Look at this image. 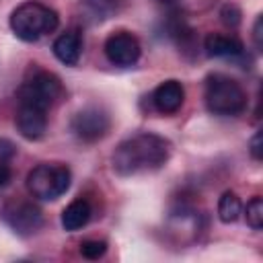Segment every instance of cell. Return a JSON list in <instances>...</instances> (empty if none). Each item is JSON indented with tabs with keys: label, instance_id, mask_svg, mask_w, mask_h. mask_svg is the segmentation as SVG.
<instances>
[{
	"label": "cell",
	"instance_id": "1",
	"mask_svg": "<svg viewBox=\"0 0 263 263\" xmlns=\"http://www.w3.org/2000/svg\"><path fill=\"white\" fill-rule=\"evenodd\" d=\"M171 156V144L156 134H136L123 140L113 156L111 166L121 177H132L140 173H152L166 164Z\"/></svg>",
	"mask_w": 263,
	"mask_h": 263
},
{
	"label": "cell",
	"instance_id": "2",
	"mask_svg": "<svg viewBox=\"0 0 263 263\" xmlns=\"http://www.w3.org/2000/svg\"><path fill=\"white\" fill-rule=\"evenodd\" d=\"M58 23H60L58 12L37 0H27L18 4L10 14L12 33L27 43L39 41L41 37L53 33L58 29Z\"/></svg>",
	"mask_w": 263,
	"mask_h": 263
},
{
	"label": "cell",
	"instance_id": "3",
	"mask_svg": "<svg viewBox=\"0 0 263 263\" xmlns=\"http://www.w3.org/2000/svg\"><path fill=\"white\" fill-rule=\"evenodd\" d=\"M205 107L212 115L234 117L247 109L245 88L226 74H210L205 78Z\"/></svg>",
	"mask_w": 263,
	"mask_h": 263
},
{
	"label": "cell",
	"instance_id": "4",
	"mask_svg": "<svg viewBox=\"0 0 263 263\" xmlns=\"http://www.w3.org/2000/svg\"><path fill=\"white\" fill-rule=\"evenodd\" d=\"M72 183V173L64 164L41 162L33 166L27 175V189L33 197L43 201H53L62 197Z\"/></svg>",
	"mask_w": 263,
	"mask_h": 263
},
{
	"label": "cell",
	"instance_id": "5",
	"mask_svg": "<svg viewBox=\"0 0 263 263\" xmlns=\"http://www.w3.org/2000/svg\"><path fill=\"white\" fill-rule=\"evenodd\" d=\"M62 97H64V86L60 78L45 70H39L31 78H27L16 92L18 103L33 105L43 111H49L53 105H58Z\"/></svg>",
	"mask_w": 263,
	"mask_h": 263
},
{
	"label": "cell",
	"instance_id": "6",
	"mask_svg": "<svg viewBox=\"0 0 263 263\" xmlns=\"http://www.w3.org/2000/svg\"><path fill=\"white\" fill-rule=\"evenodd\" d=\"M109 127H111L109 113L97 105H88V107L76 111L70 121L72 134L82 142H97V140L105 138Z\"/></svg>",
	"mask_w": 263,
	"mask_h": 263
},
{
	"label": "cell",
	"instance_id": "7",
	"mask_svg": "<svg viewBox=\"0 0 263 263\" xmlns=\"http://www.w3.org/2000/svg\"><path fill=\"white\" fill-rule=\"evenodd\" d=\"M2 220L6 222V226L18 234V236H31L35 234L41 224H43V214L41 210L33 203V201H25V199H18V201H10L2 208Z\"/></svg>",
	"mask_w": 263,
	"mask_h": 263
},
{
	"label": "cell",
	"instance_id": "8",
	"mask_svg": "<svg viewBox=\"0 0 263 263\" xmlns=\"http://www.w3.org/2000/svg\"><path fill=\"white\" fill-rule=\"evenodd\" d=\"M140 53H142V47L138 39L127 31L113 33L105 41V55L113 66H121V68L134 66L140 60Z\"/></svg>",
	"mask_w": 263,
	"mask_h": 263
},
{
	"label": "cell",
	"instance_id": "9",
	"mask_svg": "<svg viewBox=\"0 0 263 263\" xmlns=\"http://www.w3.org/2000/svg\"><path fill=\"white\" fill-rule=\"evenodd\" d=\"M14 123H16L18 134L25 140H41L47 132V111L33 107V105L18 103Z\"/></svg>",
	"mask_w": 263,
	"mask_h": 263
},
{
	"label": "cell",
	"instance_id": "10",
	"mask_svg": "<svg viewBox=\"0 0 263 263\" xmlns=\"http://www.w3.org/2000/svg\"><path fill=\"white\" fill-rule=\"evenodd\" d=\"M183 101H185V88L179 80H164L152 92L154 107L164 115L177 113L183 107Z\"/></svg>",
	"mask_w": 263,
	"mask_h": 263
},
{
	"label": "cell",
	"instance_id": "11",
	"mask_svg": "<svg viewBox=\"0 0 263 263\" xmlns=\"http://www.w3.org/2000/svg\"><path fill=\"white\" fill-rule=\"evenodd\" d=\"M203 49L210 58H240V55H245V45L234 35L210 33L203 41Z\"/></svg>",
	"mask_w": 263,
	"mask_h": 263
},
{
	"label": "cell",
	"instance_id": "12",
	"mask_svg": "<svg viewBox=\"0 0 263 263\" xmlns=\"http://www.w3.org/2000/svg\"><path fill=\"white\" fill-rule=\"evenodd\" d=\"M53 55L66 64V66H76L78 60H80V53H82V39L76 31H68V33H62L55 41H53Z\"/></svg>",
	"mask_w": 263,
	"mask_h": 263
},
{
	"label": "cell",
	"instance_id": "13",
	"mask_svg": "<svg viewBox=\"0 0 263 263\" xmlns=\"http://www.w3.org/2000/svg\"><path fill=\"white\" fill-rule=\"evenodd\" d=\"M90 216H92L90 203L80 197V199H74L72 203H68L64 208L60 222H62V228L66 232H76V230H80V228H84L88 224Z\"/></svg>",
	"mask_w": 263,
	"mask_h": 263
},
{
	"label": "cell",
	"instance_id": "14",
	"mask_svg": "<svg viewBox=\"0 0 263 263\" xmlns=\"http://www.w3.org/2000/svg\"><path fill=\"white\" fill-rule=\"evenodd\" d=\"M82 4L95 21H107L123 8L125 0H82Z\"/></svg>",
	"mask_w": 263,
	"mask_h": 263
},
{
	"label": "cell",
	"instance_id": "15",
	"mask_svg": "<svg viewBox=\"0 0 263 263\" xmlns=\"http://www.w3.org/2000/svg\"><path fill=\"white\" fill-rule=\"evenodd\" d=\"M240 216V199L234 191H224L222 197L218 199V218L224 224L234 222Z\"/></svg>",
	"mask_w": 263,
	"mask_h": 263
},
{
	"label": "cell",
	"instance_id": "16",
	"mask_svg": "<svg viewBox=\"0 0 263 263\" xmlns=\"http://www.w3.org/2000/svg\"><path fill=\"white\" fill-rule=\"evenodd\" d=\"M247 224L253 230H261L263 228V199L261 197H253L247 203Z\"/></svg>",
	"mask_w": 263,
	"mask_h": 263
},
{
	"label": "cell",
	"instance_id": "17",
	"mask_svg": "<svg viewBox=\"0 0 263 263\" xmlns=\"http://www.w3.org/2000/svg\"><path fill=\"white\" fill-rule=\"evenodd\" d=\"M105 253H107V242H105V240L88 238V240H84V242L80 245V255H82L84 259H90V261H95V259L103 257Z\"/></svg>",
	"mask_w": 263,
	"mask_h": 263
},
{
	"label": "cell",
	"instance_id": "18",
	"mask_svg": "<svg viewBox=\"0 0 263 263\" xmlns=\"http://www.w3.org/2000/svg\"><path fill=\"white\" fill-rule=\"evenodd\" d=\"M240 8L236 6V4H224L222 8H220V18H222V23L226 25V27H230V29H236L238 25H240Z\"/></svg>",
	"mask_w": 263,
	"mask_h": 263
},
{
	"label": "cell",
	"instance_id": "19",
	"mask_svg": "<svg viewBox=\"0 0 263 263\" xmlns=\"http://www.w3.org/2000/svg\"><path fill=\"white\" fill-rule=\"evenodd\" d=\"M14 154H16L14 142H10V140H6V138H0V166L8 164V162L14 158Z\"/></svg>",
	"mask_w": 263,
	"mask_h": 263
},
{
	"label": "cell",
	"instance_id": "20",
	"mask_svg": "<svg viewBox=\"0 0 263 263\" xmlns=\"http://www.w3.org/2000/svg\"><path fill=\"white\" fill-rule=\"evenodd\" d=\"M253 39H255V47H257V51H263V14H259V16L255 18Z\"/></svg>",
	"mask_w": 263,
	"mask_h": 263
},
{
	"label": "cell",
	"instance_id": "21",
	"mask_svg": "<svg viewBox=\"0 0 263 263\" xmlns=\"http://www.w3.org/2000/svg\"><path fill=\"white\" fill-rule=\"evenodd\" d=\"M249 152H251V156H253L255 160H261V158H263V150H261V132H257V134L251 138V142H249Z\"/></svg>",
	"mask_w": 263,
	"mask_h": 263
},
{
	"label": "cell",
	"instance_id": "22",
	"mask_svg": "<svg viewBox=\"0 0 263 263\" xmlns=\"http://www.w3.org/2000/svg\"><path fill=\"white\" fill-rule=\"evenodd\" d=\"M10 164H4V166H0V189L2 187H6L8 185V181H10Z\"/></svg>",
	"mask_w": 263,
	"mask_h": 263
}]
</instances>
